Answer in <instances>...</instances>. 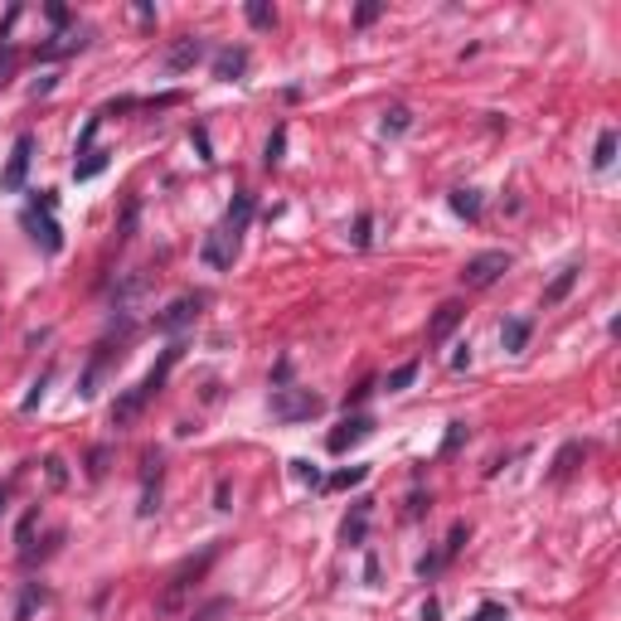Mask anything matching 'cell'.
<instances>
[{
  "instance_id": "cell-1",
  "label": "cell",
  "mask_w": 621,
  "mask_h": 621,
  "mask_svg": "<svg viewBox=\"0 0 621 621\" xmlns=\"http://www.w3.org/2000/svg\"><path fill=\"white\" fill-rule=\"evenodd\" d=\"M180 355H185V345H171V349L161 355V365H155V369L146 374V379H141L136 388H126V394L116 398V403H112V427H132V422L141 418V412H146V403H151L155 394H161L165 379H171V369L180 365Z\"/></svg>"
},
{
  "instance_id": "cell-2",
  "label": "cell",
  "mask_w": 621,
  "mask_h": 621,
  "mask_svg": "<svg viewBox=\"0 0 621 621\" xmlns=\"http://www.w3.org/2000/svg\"><path fill=\"white\" fill-rule=\"evenodd\" d=\"M214 559H218V543H204L199 559H185V563H180L175 573H171V582H165V592L155 598V612H165V616L180 612V602H185L190 592H194V582L209 573V563H214Z\"/></svg>"
},
{
  "instance_id": "cell-3",
  "label": "cell",
  "mask_w": 621,
  "mask_h": 621,
  "mask_svg": "<svg viewBox=\"0 0 621 621\" xmlns=\"http://www.w3.org/2000/svg\"><path fill=\"white\" fill-rule=\"evenodd\" d=\"M320 408L326 403H320V394H310V388H277V394H272V418H282V422H310Z\"/></svg>"
},
{
  "instance_id": "cell-4",
  "label": "cell",
  "mask_w": 621,
  "mask_h": 621,
  "mask_svg": "<svg viewBox=\"0 0 621 621\" xmlns=\"http://www.w3.org/2000/svg\"><path fill=\"white\" fill-rule=\"evenodd\" d=\"M505 272H510V253L505 248H490V253H476V257H466V267L457 272L461 277V287H490V282H500Z\"/></svg>"
},
{
  "instance_id": "cell-5",
  "label": "cell",
  "mask_w": 621,
  "mask_h": 621,
  "mask_svg": "<svg viewBox=\"0 0 621 621\" xmlns=\"http://www.w3.org/2000/svg\"><path fill=\"white\" fill-rule=\"evenodd\" d=\"M199 310H204V292H185V296H175L165 310H155V330L180 335V330H190L194 320H199Z\"/></svg>"
},
{
  "instance_id": "cell-6",
  "label": "cell",
  "mask_w": 621,
  "mask_h": 621,
  "mask_svg": "<svg viewBox=\"0 0 621 621\" xmlns=\"http://www.w3.org/2000/svg\"><path fill=\"white\" fill-rule=\"evenodd\" d=\"M30 155H34V136H30V132H20V136H15V146H10L5 171H0V194L24 190V175H30Z\"/></svg>"
},
{
  "instance_id": "cell-7",
  "label": "cell",
  "mask_w": 621,
  "mask_h": 621,
  "mask_svg": "<svg viewBox=\"0 0 621 621\" xmlns=\"http://www.w3.org/2000/svg\"><path fill=\"white\" fill-rule=\"evenodd\" d=\"M20 224L30 228V238H34V243H39V248H44L49 257L63 253V228H59V218L49 214V209H34V204H30V209L20 214Z\"/></svg>"
},
{
  "instance_id": "cell-8",
  "label": "cell",
  "mask_w": 621,
  "mask_h": 621,
  "mask_svg": "<svg viewBox=\"0 0 621 621\" xmlns=\"http://www.w3.org/2000/svg\"><path fill=\"white\" fill-rule=\"evenodd\" d=\"M161 471H165L161 451H146V457H141V505H136L141 520H151V514L161 510Z\"/></svg>"
},
{
  "instance_id": "cell-9",
  "label": "cell",
  "mask_w": 621,
  "mask_h": 621,
  "mask_svg": "<svg viewBox=\"0 0 621 621\" xmlns=\"http://www.w3.org/2000/svg\"><path fill=\"white\" fill-rule=\"evenodd\" d=\"M369 437H374V418H369V412H355V418H345V422L326 437V447L335 451V457H340V451L359 447V442H369Z\"/></svg>"
},
{
  "instance_id": "cell-10",
  "label": "cell",
  "mask_w": 621,
  "mask_h": 621,
  "mask_svg": "<svg viewBox=\"0 0 621 621\" xmlns=\"http://www.w3.org/2000/svg\"><path fill=\"white\" fill-rule=\"evenodd\" d=\"M238 243L243 238H233V233H224V228H214L209 238H204V248H199V257L209 263L214 272H228L233 267V257H238Z\"/></svg>"
},
{
  "instance_id": "cell-11",
  "label": "cell",
  "mask_w": 621,
  "mask_h": 621,
  "mask_svg": "<svg viewBox=\"0 0 621 621\" xmlns=\"http://www.w3.org/2000/svg\"><path fill=\"white\" fill-rule=\"evenodd\" d=\"M204 54H209V44H204L199 34H180L175 44H171V54H165V69H171V73H190Z\"/></svg>"
},
{
  "instance_id": "cell-12",
  "label": "cell",
  "mask_w": 621,
  "mask_h": 621,
  "mask_svg": "<svg viewBox=\"0 0 621 621\" xmlns=\"http://www.w3.org/2000/svg\"><path fill=\"white\" fill-rule=\"evenodd\" d=\"M461 320H466V306L461 301H442V306L432 310V320H427V345H442Z\"/></svg>"
},
{
  "instance_id": "cell-13",
  "label": "cell",
  "mask_w": 621,
  "mask_h": 621,
  "mask_svg": "<svg viewBox=\"0 0 621 621\" xmlns=\"http://www.w3.org/2000/svg\"><path fill=\"white\" fill-rule=\"evenodd\" d=\"M88 39H93V34H88V30H63V34H54V39H49V44H39L34 49V59L39 63H54V59H69V54H78V49H88Z\"/></svg>"
},
{
  "instance_id": "cell-14",
  "label": "cell",
  "mask_w": 621,
  "mask_h": 621,
  "mask_svg": "<svg viewBox=\"0 0 621 621\" xmlns=\"http://www.w3.org/2000/svg\"><path fill=\"white\" fill-rule=\"evenodd\" d=\"M243 73H248V49H243V44H228V49H218V54H214V78H218V83H238Z\"/></svg>"
},
{
  "instance_id": "cell-15",
  "label": "cell",
  "mask_w": 621,
  "mask_h": 621,
  "mask_svg": "<svg viewBox=\"0 0 621 621\" xmlns=\"http://www.w3.org/2000/svg\"><path fill=\"white\" fill-rule=\"evenodd\" d=\"M253 209H257V199H253L248 190H238V194H233V204H228V214H224V224H218V228L233 233V238H243V233H248Z\"/></svg>"
},
{
  "instance_id": "cell-16",
  "label": "cell",
  "mask_w": 621,
  "mask_h": 621,
  "mask_svg": "<svg viewBox=\"0 0 621 621\" xmlns=\"http://www.w3.org/2000/svg\"><path fill=\"white\" fill-rule=\"evenodd\" d=\"M369 514H374V500H355V510H349L345 524H340V543H365V534H369Z\"/></svg>"
},
{
  "instance_id": "cell-17",
  "label": "cell",
  "mask_w": 621,
  "mask_h": 621,
  "mask_svg": "<svg viewBox=\"0 0 621 621\" xmlns=\"http://www.w3.org/2000/svg\"><path fill=\"white\" fill-rule=\"evenodd\" d=\"M44 602H49V588H44V582H20V598H15V612H10V621H30Z\"/></svg>"
},
{
  "instance_id": "cell-18",
  "label": "cell",
  "mask_w": 621,
  "mask_h": 621,
  "mask_svg": "<svg viewBox=\"0 0 621 621\" xmlns=\"http://www.w3.org/2000/svg\"><path fill=\"white\" fill-rule=\"evenodd\" d=\"M146 292H151V272H132V277H122V282L112 287V306L126 310L136 296H146Z\"/></svg>"
},
{
  "instance_id": "cell-19",
  "label": "cell",
  "mask_w": 621,
  "mask_h": 621,
  "mask_svg": "<svg viewBox=\"0 0 621 621\" xmlns=\"http://www.w3.org/2000/svg\"><path fill=\"white\" fill-rule=\"evenodd\" d=\"M578 277H582V267H578V263H568V267L559 272V277H553L549 287H543V306H559L563 296H568V292L578 287Z\"/></svg>"
},
{
  "instance_id": "cell-20",
  "label": "cell",
  "mask_w": 621,
  "mask_h": 621,
  "mask_svg": "<svg viewBox=\"0 0 621 621\" xmlns=\"http://www.w3.org/2000/svg\"><path fill=\"white\" fill-rule=\"evenodd\" d=\"M529 330H534V326H529L524 316H510V320H505V326H500V345L510 349V355H524V345H529Z\"/></svg>"
},
{
  "instance_id": "cell-21",
  "label": "cell",
  "mask_w": 621,
  "mask_h": 621,
  "mask_svg": "<svg viewBox=\"0 0 621 621\" xmlns=\"http://www.w3.org/2000/svg\"><path fill=\"white\" fill-rule=\"evenodd\" d=\"M451 214L466 218V224H476V218H481V190H471V185L451 190Z\"/></svg>"
},
{
  "instance_id": "cell-22",
  "label": "cell",
  "mask_w": 621,
  "mask_h": 621,
  "mask_svg": "<svg viewBox=\"0 0 621 621\" xmlns=\"http://www.w3.org/2000/svg\"><path fill=\"white\" fill-rule=\"evenodd\" d=\"M282 155H287V126H272V136H267V146H263V165H267V171H277Z\"/></svg>"
},
{
  "instance_id": "cell-23",
  "label": "cell",
  "mask_w": 621,
  "mask_h": 621,
  "mask_svg": "<svg viewBox=\"0 0 621 621\" xmlns=\"http://www.w3.org/2000/svg\"><path fill=\"white\" fill-rule=\"evenodd\" d=\"M243 15H248L253 30H272V24H277V10H272L267 0H248V5H243Z\"/></svg>"
},
{
  "instance_id": "cell-24",
  "label": "cell",
  "mask_w": 621,
  "mask_h": 621,
  "mask_svg": "<svg viewBox=\"0 0 621 621\" xmlns=\"http://www.w3.org/2000/svg\"><path fill=\"white\" fill-rule=\"evenodd\" d=\"M408 126H412V112L403 107V102H394V107L384 112V136H403Z\"/></svg>"
},
{
  "instance_id": "cell-25",
  "label": "cell",
  "mask_w": 621,
  "mask_h": 621,
  "mask_svg": "<svg viewBox=\"0 0 621 621\" xmlns=\"http://www.w3.org/2000/svg\"><path fill=\"white\" fill-rule=\"evenodd\" d=\"M107 171V151H88L83 161H73V180H93Z\"/></svg>"
},
{
  "instance_id": "cell-26",
  "label": "cell",
  "mask_w": 621,
  "mask_h": 621,
  "mask_svg": "<svg viewBox=\"0 0 621 621\" xmlns=\"http://www.w3.org/2000/svg\"><path fill=\"white\" fill-rule=\"evenodd\" d=\"M578 457H588V447H582V442H568L559 457H553V481H563V476L578 466Z\"/></svg>"
},
{
  "instance_id": "cell-27",
  "label": "cell",
  "mask_w": 621,
  "mask_h": 621,
  "mask_svg": "<svg viewBox=\"0 0 621 621\" xmlns=\"http://www.w3.org/2000/svg\"><path fill=\"white\" fill-rule=\"evenodd\" d=\"M612 161H616V132L607 126V132L598 136V151H592V165H598V171H607Z\"/></svg>"
},
{
  "instance_id": "cell-28",
  "label": "cell",
  "mask_w": 621,
  "mask_h": 621,
  "mask_svg": "<svg viewBox=\"0 0 621 621\" xmlns=\"http://www.w3.org/2000/svg\"><path fill=\"white\" fill-rule=\"evenodd\" d=\"M418 369H422L418 359H408V365H398L394 374H388V384H384V388H388V394H403V388H408L412 379H418Z\"/></svg>"
},
{
  "instance_id": "cell-29",
  "label": "cell",
  "mask_w": 621,
  "mask_h": 621,
  "mask_svg": "<svg viewBox=\"0 0 621 621\" xmlns=\"http://www.w3.org/2000/svg\"><path fill=\"white\" fill-rule=\"evenodd\" d=\"M466 539H471V529H466V520H457V524H451V534H447V543H442V563H451V559H457Z\"/></svg>"
},
{
  "instance_id": "cell-30",
  "label": "cell",
  "mask_w": 621,
  "mask_h": 621,
  "mask_svg": "<svg viewBox=\"0 0 621 621\" xmlns=\"http://www.w3.org/2000/svg\"><path fill=\"white\" fill-rule=\"evenodd\" d=\"M365 476H369V466H349V471H335L330 476V490H349V486H359V481H365Z\"/></svg>"
},
{
  "instance_id": "cell-31",
  "label": "cell",
  "mask_w": 621,
  "mask_h": 621,
  "mask_svg": "<svg viewBox=\"0 0 621 621\" xmlns=\"http://www.w3.org/2000/svg\"><path fill=\"white\" fill-rule=\"evenodd\" d=\"M228 612H233V602H228V598H214L209 607H199V612H194L190 621H224Z\"/></svg>"
},
{
  "instance_id": "cell-32",
  "label": "cell",
  "mask_w": 621,
  "mask_h": 621,
  "mask_svg": "<svg viewBox=\"0 0 621 621\" xmlns=\"http://www.w3.org/2000/svg\"><path fill=\"white\" fill-rule=\"evenodd\" d=\"M349 243H355V248H369V243H374V214H359V218H355Z\"/></svg>"
},
{
  "instance_id": "cell-33",
  "label": "cell",
  "mask_w": 621,
  "mask_h": 621,
  "mask_svg": "<svg viewBox=\"0 0 621 621\" xmlns=\"http://www.w3.org/2000/svg\"><path fill=\"white\" fill-rule=\"evenodd\" d=\"M379 15H384L379 0H365V5H355V30H369V24L379 20Z\"/></svg>"
},
{
  "instance_id": "cell-34",
  "label": "cell",
  "mask_w": 621,
  "mask_h": 621,
  "mask_svg": "<svg viewBox=\"0 0 621 621\" xmlns=\"http://www.w3.org/2000/svg\"><path fill=\"white\" fill-rule=\"evenodd\" d=\"M49 379H54V369H44V374H39V379H34V388H30V394H24V412H34L39 408V398H44V388H49Z\"/></svg>"
},
{
  "instance_id": "cell-35",
  "label": "cell",
  "mask_w": 621,
  "mask_h": 621,
  "mask_svg": "<svg viewBox=\"0 0 621 621\" xmlns=\"http://www.w3.org/2000/svg\"><path fill=\"white\" fill-rule=\"evenodd\" d=\"M466 442V422H447V437H442V457H451V451H461Z\"/></svg>"
},
{
  "instance_id": "cell-36",
  "label": "cell",
  "mask_w": 621,
  "mask_h": 621,
  "mask_svg": "<svg viewBox=\"0 0 621 621\" xmlns=\"http://www.w3.org/2000/svg\"><path fill=\"white\" fill-rule=\"evenodd\" d=\"M102 471H107V447H93L88 451V481H102Z\"/></svg>"
},
{
  "instance_id": "cell-37",
  "label": "cell",
  "mask_w": 621,
  "mask_h": 621,
  "mask_svg": "<svg viewBox=\"0 0 621 621\" xmlns=\"http://www.w3.org/2000/svg\"><path fill=\"white\" fill-rule=\"evenodd\" d=\"M34 520H39V510H30V514H24V520H20V529H15V543H20V553L34 543Z\"/></svg>"
},
{
  "instance_id": "cell-38",
  "label": "cell",
  "mask_w": 621,
  "mask_h": 621,
  "mask_svg": "<svg viewBox=\"0 0 621 621\" xmlns=\"http://www.w3.org/2000/svg\"><path fill=\"white\" fill-rule=\"evenodd\" d=\"M190 141H194V151H199V161H204V165H209V161H214V146H209V132H204V126H194V132H190Z\"/></svg>"
},
{
  "instance_id": "cell-39",
  "label": "cell",
  "mask_w": 621,
  "mask_h": 621,
  "mask_svg": "<svg viewBox=\"0 0 621 621\" xmlns=\"http://www.w3.org/2000/svg\"><path fill=\"white\" fill-rule=\"evenodd\" d=\"M471 621H510V612H505L500 602H481V607H476V616H471Z\"/></svg>"
},
{
  "instance_id": "cell-40",
  "label": "cell",
  "mask_w": 621,
  "mask_h": 621,
  "mask_svg": "<svg viewBox=\"0 0 621 621\" xmlns=\"http://www.w3.org/2000/svg\"><path fill=\"white\" fill-rule=\"evenodd\" d=\"M44 476H49V486H69V471H63L59 457H44Z\"/></svg>"
},
{
  "instance_id": "cell-41",
  "label": "cell",
  "mask_w": 621,
  "mask_h": 621,
  "mask_svg": "<svg viewBox=\"0 0 621 621\" xmlns=\"http://www.w3.org/2000/svg\"><path fill=\"white\" fill-rule=\"evenodd\" d=\"M292 471L301 476L306 486H326V476H320V471H316V466H310V461H292Z\"/></svg>"
},
{
  "instance_id": "cell-42",
  "label": "cell",
  "mask_w": 621,
  "mask_h": 621,
  "mask_svg": "<svg viewBox=\"0 0 621 621\" xmlns=\"http://www.w3.org/2000/svg\"><path fill=\"white\" fill-rule=\"evenodd\" d=\"M427 510H432V496H412L408 500V520H422Z\"/></svg>"
},
{
  "instance_id": "cell-43",
  "label": "cell",
  "mask_w": 621,
  "mask_h": 621,
  "mask_svg": "<svg viewBox=\"0 0 621 621\" xmlns=\"http://www.w3.org/2000/svg\"><path fill=\"white\" fill-rule=\"evenodd\" d=\"M44 15H49V20H54V30H63V24H69V20H73V15H69V5H59V0H54V5H49V10H44Z\"/></svg>"
},
{
  "instance_id": "cell-44",
  "label": "cell",
  "mask_w": 621,
  "mask_h": 621,
  "mask_svg": "<svg viewBox=\"0 0 621 621\" xmlns=\"http://www.w3.org/2000/svg\"><path fill=\"white\" fill-rule=\"evenodd\" d=\"M422 621H442V602H437V598L422 602Z\"/></svg>"
},
{
  "instance_id": "cell-45",
  "label": "cell",
  "mask_w": 621,
  "mask_h": 621,
  "mask_svg": "<svg viewBox=\"0 0 621 621\" xmlns=\"http://www.w3.org/2000/svg\"><path fill=\"white\" fill-rule=\"evenodd\" d=\"M214 505H218V510H233V505H228V481L214 486Z\"/></svg>"
},
{
  "instance_id": "cell-46",
  "label": "cell",
  "mask_w": 621,
  "mask_h": 621,
  "mask_svg": "<svg viewBox=\"0 0 621 621\" xmlns=\"http://www.w3.org/2000/svg\"><path fill=\"white\" fill-rule=\"evenodd\" d=\"M466 365H471V345H461L457 355H451V369H466Z\"/></svg>"
},
{
  "instance_id": "cell-47",
  "label": "cell",
  "mask_w": 621,
  "mask_h": 621,
  "mask_svg": "<svg viewBox=\"0 0 621 621\" xmlns=\"http://www.w3.org/2000/svg\"><path fill=\"white\" fill-rule=\"evenodd\" d=\"M369 388H374V384H359V388H349V398H345V403H365V398H369Z\"/></svg>"
},
{
  "instance_id": "cell-48",
  "label": "cell",
  "mask_w": 621,
  "mask_h": 621,
  "mask_svg": "<svg viewBox=\"0 0 621 621\" xmlns=\"http://www.w3.org/2000/svg\"><path fill=\"white\" fill-rule=\"evenodd\" d=\"M365 578H369V582H379V559H374V553L365 559Z\"/></svg>"
},
{
  "instance_id": "cell-49",
  "label": "cell",
  "mask_w": 621,
  "mask_h": 621,
  "mask_svg": "<svg viewBox=\"0 0 621 621\" xmlns=\"http://www.w3.org/2000/svg\"><path fill=\"white\" fill-rule=\"evenodd\" d=\"M0 514H5V486H0Z\"/></svg>"
}]
</instances>
